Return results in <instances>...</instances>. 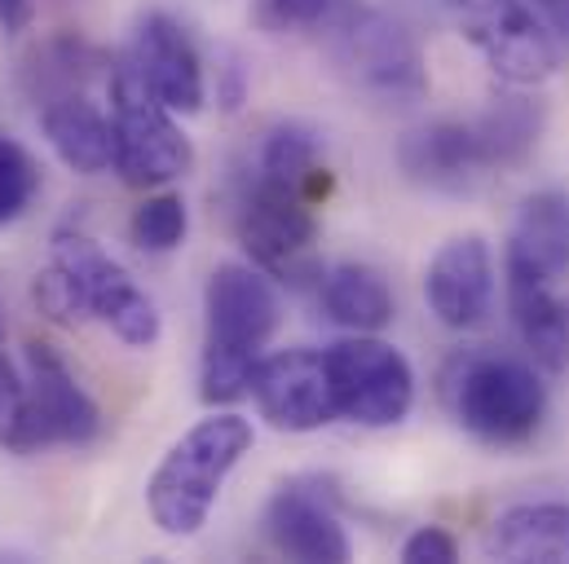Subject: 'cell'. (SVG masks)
<instances>
[{"label":"cell","mask_w":569,"mask_h":564,"mask_svg":"<svg viewBox=\"0 0 569 564\" xmlns=\"http://www.w3.org/2000/svg\"><path fill=\"white\" fill-rule=\"evenodd\" d=\"M203 313H208V340H203L199 397L212 411H226L239 397H248L252 366L261 362L266 344L283 322L279 286L252 261L248 265L226 261L203 286Z\"/></svg>","instance_id":"obj_1"},{"label":"cell","mask_w":569,"mask_h":564,"mask_svg":"<svg viewBox=\"0 0 569 564\" xmlns=\"http://www.w3.org/2000/svg\"><path fill=\"white\" fill-rule=\"evenodd\" d=\"M248 450H252V423L234 415L230 406L212 411L181 441H172V450L159 459V467L146 485V507H150V521L159 525V534L194 538L208 525L230 472L243 463Z\"/></svg>","instance_id":"obj_2"},{"label":"cell","mask_w":569,"mask_h":564,"mask_svg":"<svg viewBox=\"0 0 569 564\" xmlns=\"http://www.w3.org/2000/svg\"><path fill=\"white\" fill-rule=\"evenodd\" d=\"M446 406L486 445H526L548 415V389L535 362L503 353H463L446 371Z\"/></svg>","instance_id":"obj_3"},{"label":"cell","mask_w":569,"mask_h":564,"mask_svg":"<svg viewBox=\"0 0 569 564\" xmlns=\"http://www.w3.org/2000/svg\"><path fill=\"white\" fill-rule=\"evenodd\" d=\"M111 129L116 172L138 190H159L194 168V145L181 133L177 111L150 93L129 53L111 67Z\"/></svg>","instance_id":"obj_4"},{"label":"cell","mask_w":569,"mask_h":564,"mask_svg":"<svg viewBox=\"0 0 569 564\" xmlns=\"http://www.w3.org/2000/svg\"><path fill=\"white\" fill-rule=\"evenodd\" d=\"M459 36L503 84H543L561 67V44L530 0H441Z\"/></svg>","instance_id":"obj_5"},{"label":"cell","mask_w":569,"mask_h":564,"mask_svg":"<svg viewBox=\"0 0 569 564\" xmlns=\"http://www.w3.org/2000/svg\"><path fill=\"white\" fill-rule=\"evenodd\" d=\"M327 40H331V53H336L340 71L349 75V84L371 93L376 102L411 107L428 93L425 53L398 18L358 4Z\"/></svg>","instance_id":"obj_6"},{"label":"cell","mask_w":569,"mask_h":564,"mask_svg":"<svg viewBox=\"0 0 569 564\" xmlns=\"http://www.w3.org/2000/svg\"><path fill=\"white\" fill-rule=\"evenodd\" d=\"M336 415L362 427H398L416 406V371L380 335H349L322 353Z\"/></svg>","instance_id":"obj_7"},{"label":"cell","mask_w":569,"mask_h":564,"mask_svg":"<svg viewBox=\"0 0 569 564\" xmlns=\"http://www.w3.org/2000/svg\"><path fill=\"white\" fill-rule=\"evenodd\" d=\"M53 265H62L84 304V318L107 322L129 349H150L159 344L163 318L154 309V300L133 282V274L107 256L89 234L80 230H58L53 234Z\"/></svg>","instance_id":"obj_8"},{"label":"cell","mask_w":569,"mask_h":564,"mask_svg":"<svg viewBox=\"0 0 569 564\" xmlns=\"http://www.w3.org/2000/svg\"><path fill=\"white\" fill-rule=\"evenodd\" d=\"M239 243L252 256V265L266 270L274 282L305 286L309 279H322L313 261V243H318L313 203L296 190L257 181V190L243 199L239 212Z\"/></svg>","instance_id":"obj_9"},{"label":"cell","mask_w":569,"mask_h":564,"mask_svg":"<svg viewBox=\"0 0 569 564\" xmlns=\"http://www.w3.org/2000/svg\"><path fill=\"white\" fill-rule=\"evenodd\" d=\"M102 411L49 340L27 344V454L49 445H93Z\"/></svg>","instance_id":"obj_10"},{"label":"cell","mask_w":569,"mask_h":564,"mask_svg":"<svg viewBox=\"0 0 569 564\" xmlns=\"http://www.w3.org/2000/svg\"><path fill=\"white\" fill-rule=\"evenodd\" d=\"M261 420L279 432H318L336 420V402H331V380H327V362L313 349H283V353H261V362L252 366V384H248Z\"/></svg>","instance_id":"obj_11"},{"label":"cell","mask_w":569,"mask_h":564,"mask_svg":"<svg viewBox=\"0 0 569 564\" xmlns=\"http://www.w3.org/2000/svg\"><path fill=\"white\" fill-rule=\"evenodd\" d=\"M133 67L142 71L150 93L177 111V115H194L208 102V75H203V58L199 44L190 40V31L163 13V9H146L133 27V44H129Z\"/></svg>","instance_id":"obj_12"},{"label":"cell","mask_w":569,"mask_h":564,"mask_svg":"<svg viewBox=\"0 0 569 564\" xmlns=\"http://www.w3.org/2000/svg\"><path fill=\"white\" fill-rule=\"evenodd\" d=\"M425 300L450 331H472L495 304V252L481 234H455L437 248L425 270Z\"/></svg>","instance_id":"obj_13"},{"label":"cell","mask_w":569,"mask_h":564,"mask_svg":"<svg viewBox=\"0 0 569 564\" xmlns=\"http://www.w3.org/2000/svg\"><path fill=\"white\" fill-rule=\"evenodd\" d=\"M398 163L416 185L437 194H472L495 172L477 124H459V120H432L402 133Z\"/></svg>","instance_id":"obj_14"},{"label":"cell","mask_w":569,"mask_h":564,"mask_svg":"<svg viewBox=\"0 0 569 564\" xmlns=\"http://www.w3.org/2000/svg\"><path fill=\"white\" fill-rule=\"evenodd\" d=\"M266 534L291 561L345 564L353 556V543L336 503L309 481H287L283 490H274L266 507Z\"/></svg>","instance_id":"obj_15"},{"label":"cell","mask_w":569,"mask_h":564,"mask_svg":"<svg viewBox=\"0 0 569 564\" xmlns=\"http://www.w3.org/2000/svg\"><path fill=\"white\" fill-rule=\"evenodd\" d=\"M508 309L530 362H539L548 375H561L569 366V309L552 291V274L535 270L517 252H508Z\"/></svg>","instance_id":"obj_16"},{"label":"cell","mask_w":569,"mask_h":564,"mask_svg":"<svg viewBox=\"0 0 569 564\" xmlns=\"http://www.w3.org/2000/svg\"><path fill=\"white\" fill-rule=\"evenodd\" d=\"M40 129L53 145V154L80 172V177H98L107 168H116V129L111 115H102L98 102H89L80 89H67L58 98L44 102L40 111Z\"/></svg>","instance_id":"obj_17"},{"label":"cell","mask_w":569,"mask_h":564,"mask_svg":"<svg viewBox=\"0 0 569 564\" xmlns=\"http://www.w3.org/2000/svg\"><path fill=\"white\" fill-rule=\"evenodd\" d=\"M486 556L512 564H569V503H517L490 534Z\"/></svg>","instance_id":"obj_18"},{"label":"cell","mask_w":569,"mask_h":564,"mask_svg":"<svg viewBox=\"0 0 569 564\" xmlns=\"http://www.w3.org/2000/svg\"><path fill=\"white\" fill-rule=\"evenodd\" d=\"M543 120H548L543 102L535 93H526V84H508L503 93H495L486 115L472 120L477 133H481L486 154H490V163H495V172L521 168L535 154V145L543 138Z\"/></svg>","instance_id":"obj_19"},{"label":"cell","mask_w":569,"mask_h":564,"mask_svg":"<svg viewBox=\"0 0 569 564\" xmlns=\"http://www.w3.org/2000/svg\"><path fill=\"white\" fill-rule=\"evenodd\" d=\"M322 309L353 335H380L393 322V291L371 265H336L322 274Z\"/></svg>","instance_id":"obj_20"},{"label":"cell","mask_w":569,"mask_h":564,"mask_svg":"<svg viewBox=\"0 0 569 564\" xmlns=\"http://www.w3.org/2000/svg\"><path fill=\"white\" fill-rule=\"evenodd\" d=\"M508 252L526 256L535 270L561 279L569 270V199L561 190H539L521 203Z\"/></svg>","instance_id":"obj_21"},{"label":"cell","mask_w":569,"mask_h":564,"mask_svg":"<svg viewBox=\"0 0 569 564\" xmlns=\"http://www.w3.org/2000/svg\"><path fill=\"white\" fill-rule=\"evenodd\" d=\"M261 181H274L283 190L305 194L309 203L318 199V190H327V168H322V145L318 133L300 120L274 124L261 145Z\"/></svg>","instance_id":"obj_22"},{"label":"cell","mask_w":569,"mask_h":564,"mask_svg":"<svg viewBox=\"0 0 569 564\" xmlns=\"http://www.w3.org/2000/svg\"><path fill=\"white\" fill-rule=\"evenodd\" d=\"M358 0H257L252 18L270 36H331Z\"/></svg>","instance_id":"obj_23"},{"label":"cell","mask_w":569,"mask_h":564,"mask_svg":"<svg viewBox=\"0 0 569 564\" xmlns=\"http://www.w3.org/2000/svg\"><path fill=\"white\" fill-rule=\"evenodd\" d=\"M186 230H190V212H186V199L172 194V190H159V194H146L142 203L133 208V221H129V234L142 252L154 256H168L186 243Z\"/></svg>","instance_id":"obj_24"},{"label":"cell","mask_w":569,"mask_h":564,"mask_svg":"<svg viewBox=\"0 0 569 564\" xmlns=\"http://www.w3.org/2000/svg\"><path fill=\"white\" fill-rule=\"evenodd\" d=\"M40 194V163L18 138L0 129V230L13 225Z\"/></svg>","instance_id":"obj_25"},{"label":"cell","mask_w":569,"mask_h":564,"mask_svg":"<svg viewBox=\"0 0 569 564\" xmlns=\"http://www.w3.org/2000/svg\"><path fill=\"white\" fill-rule=\"evenodd\" d=\"M0 445L27 454V375L4 353V331H0Z\"/></svg>","instance_id":"obj_26"},{"label":"cell","mask_w":569,"mask_h":564,"mask_svg":"<svg viewBox=\"0 0 569 564\" xmlns=\"http://www.w3.org/2000/svg\"><path fill=\"white\" fill-rule=\"evenodd\" d=\"M31 295H36V304H40V313H49L53 322H76V318H84L80 291H76V282H71V274H67L62 265H49L44 274H36Z\"/></svg>","instance_id":"obj_27"},{"label":"cell","mask_w":569,"mask_h":564,"mask_svg":"<svg viewBox=\"0 0 569 564\" xmlns=\"http://www.w3.org/2000/svg\"><path fill=\"white\" fill-rule=\"evenodd\" d=\"M402 561L407 564H455L459 561V543H455V534H446L441 525H420V530L402 543Z\"/></svg>","instance_id":"obj_28"},{"label":"cell","mask_w":569,"mask_h":564,"mask_svg":"<svg viewBox=\"0 0 569 564\" xmlns=\"http://www.w3.org/2000/svg\"><path fill=\"white\" fill-rule=\"evenodd\" d=\"M31 18H36V4H31V0H0V27H4L9 36L27 31Z\"/></svg>","instance_id":"obj_29"},{"label":"cell","mask_w":569,"mask_h":564,"mask_svg":"<svg viewBox=\"0 0 569 564\" xmlns=\"http://www.w3.org/2000/svg\"><path fill=\"white\" fill-rule=\"evenodd\" d=\"M539 9V18L552 27V36L569 40V0H530Z\"/></svg>","instance_id":"obj_30"}]
</instances>
